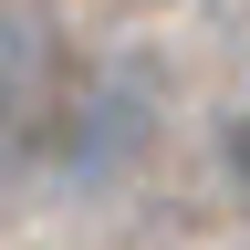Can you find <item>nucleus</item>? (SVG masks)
<instances>
[{"label":"nucleus","mask_w":250,"mask_h":250,"mask_svg":"<svg viewBox=\"0 0 250 250\" xmlns=\"http://www.w3.org/2000/svg\"><path fill=\"white\" fill-rule=\"evenodd\" d=\"M42 104H52V31L31 11H0V146H21Z\"/></svg>","instance_id":"obj_1"},{"label":"nucleus","mask_w":250,"mask_h":250,"mask_svg":"<svg viewBox=\"0 0 250 250\" xmlns=\"http://www.w3.org/2000/svg\"><path fill=\"white\" fill-rule=\"evenodd\" d=\"M219 156H229V188L250 198V115H229V136H219Z\"/></svg>","instance_id":"obj_2"}]
</instances>
